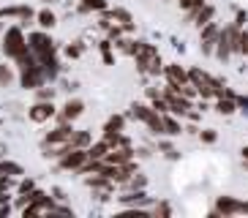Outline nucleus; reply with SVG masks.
Returning a JSON list of instances; mask_svg holds the SVG:
<instances>
[{"mask_svg":"<svg viewBox=\"0 0 248 218\" xmlns=\"http://www.w3.org/2000/svg\"><path fill=\"white\" fill-rule=\"evenodd\" d=\"M3 16H22V19H30L33 16V11L30 8H3Z\"/></svg>","mask_w":248,"mask_h":218,"instance_id":"aec40b11","label":"nucleus"},{"mask_svg":"<svg viewBox=\"0 0 248 218\" xmlns=\"http://www.w3.org/2000/svg\"><path fill=\"white\" fill-rule=\"evenodd\" d=\"M164 71H167V77L172 82H180V85H186V82H188V71H183L180 65H167Z\"/></svg>","mask_w":248,"mask_h":218,"instance_id":"2eb2a0df","label":"nucleus"},{"mask_svg":"<svg viewBox=\"0 0 248 218\" xmlns=\"http://www.w3.org/2000/svg\"><path fill=\"white\" fill-rule=\"evenodd\" d=\"M234 107H237V98H234V101H229V98H221V101H218V112H221V115H232Z\"/></svg>","mask_w":248,"mask_h":218,"instance_id":"5701e85b","label":"nucleus"},{"mask_svg":"<svg viewBox=\"0 0 248 218\" xmlns=\"http://www.w3.org/2000/svg\"><path fill=\"white\" fill-rule=\"evenodd\" d=\"M82 109H85V104H82V101H68L66 107H63V115H60V120H63V123H68V120H74V117L82 115Z\"/></svg>","mask_w":248,"mask_h":218,"instance_id":"f8f14e48","label":"nucleus"},{"mask_svg":"<svg viewBox=\"0 0 248 218\" xmlns=\"http://www.w3.org/2000/svg\"><path fill=\"white\" fill-rule=\"evenodd\" d=\"M104 6H107L104 0H82L79 11H90V8H104Z\"/></svg>","mask_w":248,"mask_h":218,"instance_id":"bb28decb","label":"nucleus"},{"mask_svg":"<svg viewBox=\"0 0 248 218\" xmlns=\"http://www.w3.org/2000/svg\"><path fill=\"white\" fill-rule=\"evenodd\" d=\"M243 55H248V33H243Z\"/></svg>","mask_w":248,"mask_h":218,"instance_id":"c9c22d12","label":"nucleus"},{"mask_svg":"<svg viewBox=\"0 0 248 218\" xmlns=\"http://www.w3.org/2000/svg\"><path fill=\"white\" fill-rule=\"evenodd\" d=\"M216 213H218V216L240 213V202H234V199H229V196H218V202H216Z\"/></svg>","mask_w":248,"mask_h":218,"instance_id":"1a4fd4ad","label":"nucleus"},{"mask_svg":"<svg viewBox=\"0 0 248 218\" xmlns=\"http://www.w3.org/2000/svg\"><path fill=\"white\" fill-rule=\"evenodd\" d=\"M213 14H216V11H213V6H202V8L197 11V14H194V22H191V25H197V28H204V25H210Z\"/></svg>","mask_w":248,"mask_h":218,"instance_id":"ddd939ff","label":"nucleus"},{"mask_svg":"<svg viewBox=\"0 0 248 218\" xmlns=\"http://www.w3.org/2000/svg\"><path fill=\"white\" fill-rule=\"evenodd\" d=\"M38 98H44V101H49V98H52V90H41V93H38Z\"/></svg>","mask_w":248,"mask_h":218,"instance_id":"72a5a7b5","label":"nucleus"},{"mask_svg":"<svg viewBox=\"0 0 248 218\" xmlns=\"http://www.w3.org/2000/svg\"><path fill=\"white\" fill-rule=\"evenodd\" d=\"M218 58L226 60L232 52H243V30L240 25L234 22V25H229L226 30H221V36H218Z\"/></svg>","mask_w":248,"mask_h":218,"instance_id":"f257e3e1","label":"nucleus"},{"mask_svg":"<svg viewBox=\"0 0 248 218\" xmlns=\"http://www.w3.org/2000/svg\"><path fill=\"white\" fill-rule=\"evenodd\" d=\"M240 213H248V202H243V204H240Z\"/></svg>","mask_w":248,"mask_h":218,"instance_id":"e433bc0d","label":"nucleus"},{"mask_svg":"<svg viewBox=\"0 0 248 218\" xmlns=\"http://www.w3.org/2000/svg\"><path fill=\"white\" fill-rule=\"evenodd\" d=\"M107 153H109V142L104 139V142H98V145L90 147L88 156H90V158H95V161H104V158H107Z\"/></svg>","mask_w":248,"mask_h":218,"instance_id":"dca6fc26","label":"nucleus"},{"mask_svg":"<svg viewBox=\"0 0 248 218\" xmlns=\"http://www.w3.org/2000/svg\"><path fill=\"white\" fill-rule=\"evenodd\" d=\"M155 213H164V216H169V213H172V210H169L167 204H158V207H155Z\"/></svg>","mask_w":248,"mask_h":218,"instance_id":"f704fd0d","label":"nucleus"},{"mask_svg":"<svg viewBox=\"0 0 248 218\" xmlns=\"http://www.w3.org/2000/svg\"><path fill=\"white\" fill-rule=\"evenodd\" d=\"M38 22H41L44 28H52V25H55V14H52V11H41V14H38Z\"/></svg>","mask_w":248,"mask_h":218,"instance_id":"cd10ccee","label":"nucleus"},{"mask_svg":"<svg viewBox=\"0 0 248 218\" xmlns=\"http://www.w3.org/2000/svg\"><path fill=\"white\" fill-rule=\"evenodd\" d=\"M218 36H221V33H218V28H216L213 22L202 28V52H204V55H210V52H213V47L218 44Z\"/></svg>","mask_w":248,"mask_h":218,"instance_id":"6e6552de","label":"nucleus"},{"mask_svg":"<svg viewBox=\"0 0 248 218\" xmlns=\"http://www.w3.org/2000/svg\"><path fill=\"white\" fill-rule=\"evenodd\" d=\"M44 68H41V63L30 65V68H22V85L25 87H41V82H44Z\"/></svg>","mask_w":248,"mask_h":218,"instance_id":"423d86ee","label":"nucleus"},{"mask_svg":"<svg viewBox=\"0 0 248 218\" xmlns=\"http://www.w3.org/2000/svg\"><path fill=\"white\" fill-rule=\"evenodd\" d=\"M134 115L142 120V123L150 125V131H155V134H167V128H164V120L158 117V109L155 107H145V104H134Z\"/></svg>","mask_w":248,"mask_h":218,"instance_id":"f03ea898","label":"nucleus"},{"mask_svg":"<svg viewBox=\"0 0 248 218\" xmlns=\"http://www.w3.org/2000/svg\"><path fill=\"white\" fill-rule=\"evenodd\" d=\"M68 58H79V47H68Z\"/></svg>","mask_w":248,"mask_h":218,"instance_id":"2f4dec72","label":"nucleus"},{"mask_svg":"<svg viewBox=\"0 0 248 218\" xmlns=\"http://www.w3.org/2000/svg\"><path fill=\"white\" fill-rule=\"evenodd\" d=\"M117 47H120L125 55H137L139 47H142V41H128V38H120V41H117Z\"/></svg>","mask_w":248,"mask_h":218,"instance_id":"6ab92c4d","label":"nucleus"},{"mask_svg":"<svg viewBox=\"0 0 248 218\" xmlns=\"http://www.w3.org/2000/svg\"><path fill=\"white\" fill-rule=\"evenodd\" d=\"M52 115H55V107H52L49 101H41L30 109V120H36V123H41V120H46V117H52Z\"/></svg>","mask_w":248,"mask_h":218,"instance_id":"9d476101","label":"nucleus"},{"mask_svg":"<svg viewBox=\"0 0 248 218\" xmlns=\"http://www.w3.org/2000/svg\"><path fill=\"white\" fill-rule=\"evenodd\" d=\"M164 128H167V134H169V137H175V134H180V125H177V120H175V117H164Z\"/></svg>","mask_w":248,"mask_h":218,"instance_id":"b1692460","label":"nucleus"},{"mask_svg":"<svg viewBox=\"0 0 248 218\" xmlns=\"http://www.w3.org/2000/svg\"><path fill=\"white\" fill-rule=\"evenodd\" d=\"M120 128H123V117L115 115V117H109V123H107V128H104V131H120Z\"/></svg>","mask_w":248,"mask_h":218,"instance_id":"c85d7f7f","label":"nucleus"},{"mask_svg":"<svg viewBox=\"0 0 248 218\" xmlns=\"http://www.w3.org/2000/svg\"><path fill=\"white\" fill-rule=\"evenodd\" d=\"M131 158H134V153L128 150V145H125V147H120V150H115V153L109 150L104 161H109V164H115V167H120V164H125V161H131Z\"/></svg>","mask_w":248,"mask_h":218,"instance_id":"9b49d317","label":"nucleus"},{"mask_svg":"<svg viewBox=\"0 0 248 218\" xmlns=\"http://www.w3.org/2000/svg\"><path fill=\"white\" fill-rule=\"evenodd\" d=\"M71 137H74V131L68 128L66 123H63V125H58L55 131H49V134H46L44 145H46V147H49V145H66V142H68Z\"/></svg>","mask_w":248,"mask_h":218,"instance_id":"0eeeda50","label":"nucleus"},{"mask_svg":"<svg viewBox=\"0 0 248 218\" xmlns=\"http://www.w3.org/2000/svg\"><path fill=\"white\" fill-rule=\"evenodd\" d=\"M131 174H137V164H131V161H125V164H120L117 167V183H125V180H131Z\"/></svg>","mask_w":248,"mask_h":218,"instance_id":"4468645a","label":"nucleus"},{"mask_svg":"<svg viewBox=\"0 0 248 218\" xmlns=\"http://www.w3.org/2000/svg\"><path fill=\"white\" fill-rule=\"evenodd\" d=\"M68 145H71V147H88L90 145V134H88V131H77V134L68 139Z\"/></svg>","mask_w":248,"mask_h":218,"instance_id":"a211bd4d","label":"nucleus"},{"mask_svg":"<svg viewBox=\"0 0 248 218\" xmlns=\"http://www.w3.org/2000/svg\"><path fill=\"white\" fill-rule=\"evenodd\" d=\"M145 186V177H134L131 180V188H142Z\"/></svg>","mask_w":248,"mask_h":218,"instance_id":"7c9ffc66","label":"nucleus"},{"mask_svg":"<svg viewBox=\"0 0 248 218\" xmlns=\"http://www.w3.org/2000/svg\"><path fill=\"white\" fill-rule=\"evenodd\" d=\"M120 202L123 204H147V194L145 191H134L128 196H120Z\"/></svg>","mask_w":248,"mask_h":218,"instance_id":"f3484780","label":"nucleus"},{"mask_svg":"<svg viewBox=\"0 0 248 218\" xmlns=\"http://www.w3.org/2000/svg\"><path fill=\"white\" fill-rule=\"evenodd\" d=\"M88 186H90V188L109 191V177H107V174H104V177H88Z\"/></svg>","mask_w":248,"mask_h":218,"instance_id":"4be33fe9","label":"nucleus"},{"mask_svg":"<svg viewBox=\"0 0 248 218\" xmlns=\"http://www.w3.org/2000/svg\"><path fill=\"white\" fill-rule=\"evenodd\" d=\"M3 49H6V55H11V58H16V60L22 58V55H28V44H25V38H22V30H19V28L8 30Z\"/></svg>","mask_w":248,"mask_h":218,"instance_id":"7ed1b4c3","label":"nucleus"},{"mask_svg":"<svg viewBox=\"0 0 248 218\" xmlns=\"http://www.w3.org/2000/svg\"><path fill=\"white\" fill-rule=\"evenodd\" d=\"M88 158H90V156H88V150H85V147H71V150L60 158V167H63V169H79Z\"/></svg>","mask_w":248,"mask_h":218,"instance_id":"20e7f679","label":"nucleus"},{"mask_svg":"<svg viewBox=\"0 0 248 218\" xmlns=\"http://www.w3.org/2000/svg\"><path fill=\"white\" fill-rule=\"evenodd\" d=\"M112 16L123 22V28H131V16H128V11H123V8H115V11H112Z\"/></svg>","mask_w":248,"mask_h":218,"instance_id":"393cba45","label":"nucleus"},{"mask_svg":"<svg viewBox=\"0 0 248 218\" xmlns=\"http://www.w3.org/2000/svg\"><path fill=\"white\" fill-rule=\"evenodd\" d=\"M243 158H248V147H243Z\"/></svg>","mask_w":248,"mask_h":218,"instance_id":"4c0bfd02","label":"nucleus"},{"mask_svg":"<svg viewBox=\"0 0 248 218\" xmlns=\"http://www.w3.org/2000/svg\"><path fill=\"white\" fill-rule=\"evenodd\" d=\"M164 98L169 101V109L175 112V115H188L191 112V104H188V98L183 93H172V90H164Z\"/></svg>","mask_w":248,"mask_h":218,"instance_id":"39448f33","label":"nucleus"},{"mask_svg":"<svg viewBox=\"0 0 248 218\" xmlns=\"http://www.w3.org/2000/svg\"><path fill=\"white\" fill-rule=\"evenodd\" d=\"M19 191H22V194H30V191H33V180H25L22 186H19Z\"/></svg>","mask_w":248,"mask_h":218,"instance_id":"c756f323","label":"nucleus"},{"mask_svg":"<svg viewBox=\"0 0 248 218\" xmlns=\"http://www.w3.org/2000/svg\"><path fill=\"white\" fill-rule=\"evenodd\" d=\"M11 79H14V74H11V68L8 65H0V85L6 87V85H11Z\"/></svg>","mask_w":248,"mask_h":218,"instance_id":"a878e982","label":"nucleus"},{"mask_svg":"<svg viewBox=\"0 0 248 218\" xmlns=\"http://www.w3.org/2000/svg\"><path fill=\"white\" fill-rule=\"evenodd\" d=\"M202 139H204V142H216V134H213V131H204Z\"/></svg>","mask_w":248,"mask_h":218,"instance_id":"473e14b6","label":"nucleus"},{"mask_svg":"<svg viewBox=\"0 0 248 218\" xmlns=\"http://www.w3.org/2000/svg\"><path fill=\"white\" fill-rule=\"evenodd\" d=\"M0 174H22V167L11 161H0Z\"/></svg>","mask_w":248,"mask_h":218,"instance_id":"412c9836","label":"nucleus"}]
</instances>
